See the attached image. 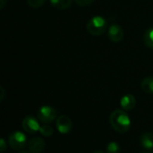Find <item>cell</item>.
I'll use <instances>...</instances> for the list:
<instances>
[{
	"mask_svg": "<svg viewBox=\"0 0 153 153\" xmlns=\"http://www.w3.org/2000/svg\"><path fill=\"white\" fill-rule=\"evenodd\" d=\"M142 153H151V152H148V151H143V152Z\"/></svg>",
	"mask_w": 153,
	"mask_h": 153,
	"instance_id": "cell-22",
	"label": "cell"
},
{
	"mask_svg": "<svg viewBox=\"0 0 153 153\" xmlns=\"http://www.w3.org/2000/svg\"><path fill=\"white\" fill-rule=\"evenodd\" d=\"M86 28L91 35L100 36L106 32L108 28V23L104 17L96 15L90 19V21L87 23Z\"/></svg>",
	"mask_w": 153,
	"mask_h": 153,
	"instance_id": "cell-2",
	"label": "cell"
},
{
	"mask_svg": "<svg viewBox=\"0 0 153 153\" xmlns=\"http://www.w3.org/2000/svg\"><path fill=\"white\" fill-rule=\"evenodd\" d=\"M39 132L40 133V134H42L43 136H46V137L51 136V135L53 134V133H54L53 128L50 127L49 125H47V124L40 126V129H39Z\"/></svg>",
	"mask_w": 153,
	"mask_h": 153,
	"instance_id": "cell-15",
	"label": "cell"
},
{
	"mask_svg": "<svg viewBox=\"0 0 153 153\" xmlns=\"http://www.w3.org/2000/svg\"><path fill=\"white\" fill-rule=\"evenodd\" d=\"M8 142L12 149H13L15 151H20L25 147L26 142H27V138L24 133L17 131V132L13 133L9 136Z\"/></svg>",
	"mask_w": 153,
	"mask_h": 153,
	"instance_id": "cell-4",
	"label": "cell"
},
{
	"mask_svg": "<svg viewBox=\"0 0 153 153\" xmlns=\"http://www.w3.org/2000/svg\"><path fill=\"white\" fill-rule=\"evenodd\" d=\"M22 125L23 130L29 133H35L39 132L40 129V125L38 120L31 115H28L24 117L22 122Z\"/></svg>",
	"mask_w": 153,
	"mask_h": 153,
	"instance_id": "cell-5",
	"label": "cell"
},
{
	"mask_svg": "<svg viewBox=\"0 0 153 153\" xmlns=\"http://www.w3.org/2000/svg\"><path fill=\"white\" fill-rule=\"evenodd\" d=\"M56 115H57L56 111L53 107L48 106H41L37 113L38 119L44 124L52 123L56 118Z\"/></svg>",
	"mask_w": 153,
	"mask_h": 153,
	"instance_id": "cell-3",
	"label": "cell"
},
{
	"mask_svg": "<svg viewBox=\"0 0 153 153\" xmlns=\"http://www.w3.org/2000/svg\"><path fill=\"white\" fill-rule=\"evenodd\" d=\"M0 90H1V97H0V100H1V101H3L4 96V87H0Z\"/></svg>",
	"mask_w": 153,
	"mask_h": 153,
	"instance_id": "cell-19",
	"label": "cell"
},
{
	"mask_svg": "<svg viewBox=\"0 0 153 153\" xmlns=\"http://www.w3.org/2000/svg\"><path fill=\"white\" fill-rule=\"evenodd\" d=\"M94 0H75L76 4L79 5L80 6H87L90 5Z\"/></svg>",
	"mask_w": 153,
	"mask_h": 153,
	"instance_id": "cell-17",
	"label": "cell"
},
{
	"mask_svg": "<svg viewBox=\"0 0 153 153\" xmlns=\"http://www.w3.org/2000/svg\"><path fill=\"white\" fill-rule=\"evenodd\" d=\"M93 153H105V152H103V151H94Z\"/></svg>",
	"mask_w": 153,
	"mask_h": 153,
	"instance_id": "cell-21",
	"label": "cell"
},
{
	"mask_svg": "<svg viewBox=\"0 0 153 153\" xmlns=\"http://www.w3.org/2000/svg\"><path fill=\"white\" fill-rule=\"evenodd\" d=\"M56 128L58 132L62 134H67L72 131L73 123L71 119L66 115H60L56 120Z\"/></svg>",
	"mask_w": 153,
	"mask_h": 153,
	"instance_id": "cell-6",
	"label": "cell"
},
{
	"mask_svg": "<svg viewBox=\"0 0 153 153\" xmlns=\"http://www.w3.org/2000/svg\"><path fill=\"white\" fill-rule=\"evenodd\" d=\"M6 149V143H5V141L4 139H1L0 140V151L1 152H4Z\"/></svg>",
	"mask_w": 153,
	"mask_h": 153,
	"instance_id": "cell-18",
	"label": "cell"
},
{
	"mask_svg": "<svg viewBox=\"0 0 153 153\" xmlns=\"http://www.w3.org/2000/svg\"><path fill=\"white\" fill-rule=\"evenodd\" d=\"M108 35L110 41L114 42H119L124 37V31L121 26L117 24H112L108 28Z\"/></svg>",
	"mask_w": 153,
	"mask_h": 153,
	"instance_id": "cell-7",
	"label": "cell"
},
{
	"mask_svg": "<svg viewBox=\"0 0 153 153\" xmlns=\"http://www.w3.org/2000/svg\"><path fill=\"white\" fill-rule=\"evenodd\" d=\"M110 124L114 130L118 133H124L130 130L131 127V120L128 115L124 110H115L109 118Z\"/></svg>",
	"mask_w": 153,
	"mask_h": 153,
	"instance_id": "cell-1",
	"label": "cell"
},
{
	"mask_svg": "<svg viewBox=\"0 0 153 153\" xmlns=\"http://www.w3.org/2000/svg\"><path fill=\"white\" fill-rule=\"evenodd\" d=\"M108 153H120V146L116 142H111L107 146Z\"/></svg>",
	"mask_w": 153,
	"mask_h": 153,
	"instance_id": "cell-14",
	"label": "cell"
},
{
	"mask_svg": "<svg viewBox=\"0 0 153 153\" xmlns=\"http://www.w3.org/2000/svg\"><path fill=\"white\" fill-rule=\"evenodd\" d=\"M135 105H136V99L134 96H133L132 94L125 95L120 100V106L126 111L132 110L135 106Z\"/></svg>",
	"mask_w": 153,
	"mask_h": 153,
	"instance_id": "cell-9",
	"label": "cell"
},
{
	"mask_svg": "<svg viewBox=\"0 0 153 153\" xmlns=\"http://www.w3.org/2000/svg\"><path fill=\"white\" fill-rule=\"evenodd\" d=\"M6 1H7V0H0V8H1V9H3V8L4 7V5H5V4H6Z\"/></svg>",
	"mask_w": 153,
	"mask_h": 153,
	"instance_id": "cell-20",
	"label": "cell"
},
{
	"mask_svg": "<svg viewBox=\"0 0 153 153\" xmlns=\"http://www.w3.org/2000/svg\"><path fill=\"white\" fill-rule=\"evenodd\" d=\"M141 87L146 94H153V77L145 78L141 83Z\"/></svg>",
	"mask_w": 153,
	"mask_h": 153,
	"instance_id": "cell-11",
	"label": "cell"
},
{
	"mask_svg": "<svg viewBox=\"0 0 153 153\" xmlns=\"http://www.w3.org/2000/svg\"><path fill=\"white\" fill-rule=\"evenodd\" d=\"M45 148V142L43 139L36 137L29 142V150L31 153H41Z\"/></svg>",
	"mask_w": 153,
	"mask_h": 153,
	"instance_id": "cell-8",
	"label": "cell"
},
{
	"mask_svg": "<svg viewBox=\"0 0 153 153\" xmlns=\"http://www.w3.org/2000/svg\"><path fill=\"white\" fill-rule=\"evenodd\" d=\"M141 144L146 150L153 149V133H145L141 137Z\"/></svg>",
	"mask_w": 153,
	"mask_h": 153,
	"instance_id": "cell-10",
	"label": "cell"
},
{
	"mask_svg": "<svg viewBox=\"0 0 153 153\" xmlns=\"http://www.w3.org/2000/svg\"><path fill=\"white\" fill-rule=\"evenodd\" d=\"M144 42L145 44L153 50V27L148 29L145 33H144V37H143Z\"/></svg>",
	"mask_w": 153,
	"mask_h": 153,
	"instance_id": "cell-13",
	"label": "cell"
},
{
	"mask_svg": "<svg viewBox=\"0 0 153 153\" xmlns=\"http://www.w3.org/2000/svg\"><path fill=\"white\" fill-rule=\"evenodd\" d=\"M45 1L46 0H28V5L30 7L36 9V8H39L41 5H43Z\"/></svg>",
	"mask_w": 153,
	"mask_h": 153,
	"instance_id": "cell-16",
	"label": "cell"
},
{
	"mask_svg": "<svg viewBox=\"0 0 153 153\" xmlns=\"http://www.w3.org/2000/svg\"><path fill=\"white\" fill-rule=\"evenodd\" d=\"M21 153H29V152H21Z\"/></svg>",
	"mask_w": 153,
	"mask_h": 153,
	"instance_id": "cell-23",
	"label": "cell"
},
{
	"mask_svg": "<svg viewBox=\"0 0 153 153\" xmlns=\"http://www.w3.org/2000/svg\"><path fill=\"white\" fill-rule=\"evenodd\" d=\"M51 5L59 10L68 9L72 5V0H50Z\"/></svg>",
	"mask_w": 153,
	"mask_h": 153,
	"instance_id": "cell-12",
	"label": "cell"
}]
</instances>
